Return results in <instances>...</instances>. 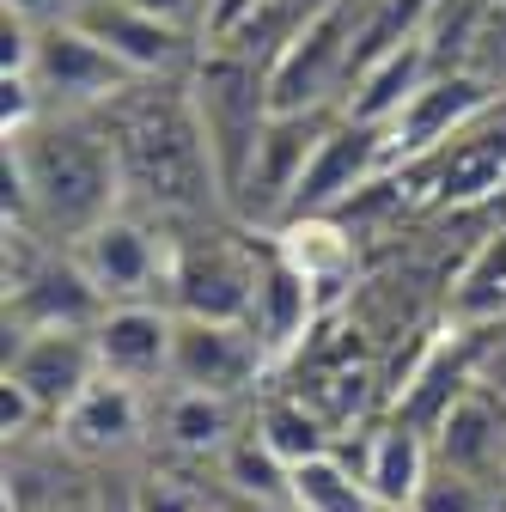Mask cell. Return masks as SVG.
Wrapping results in <instances>:
<instances>
[{"instance_id": "obj_1", "label": "cell", "mask_w": 506, "mask_h": 512, "mask_svg": "<svg viewBox=\"0 0 506 512\" xmlns=\"http://www.w3.org/2000/svg\"><path fill=\"white\" fill-rule=\"evenodd\" d=\"M7 141L25 165L31 232L80 244L92 226L122 214L129 177H122V159H116L104 116H43L25 135H7Z\"/></svg>"}, {"instance_id": "obj_2", "label": "cell", "mask_w": 506, "mask_h": 512, "mask_svg": "<svg viewBox=\"0 0 506 512\" xmlns=\"http://www.w3.org/2000/svg\"><path fill=\"white\" fill-rule=\"evenodd\" d=\"M104 128L116 141L129 196H141L159 214H196L226 202L220 177L208 159V141L189 110V92H159V86H135L122 104L104 110Z\"/></svg>"}, {"instance_id": "obj_3", "label": "cell", "mask_w": 506, "mask_h": 512, "mask_svg": "<svg viewBox=\"0 0 506 512\" xmlns=\"http://www.w3.org/2000/svg\"><path fill=\"white\" fill-rule=\"evenodd\" d=\"M189 110H196V128H202L214 177H220V196L232 208L250 159H257L263 128H269V74L250 55L208 49L196 68H189Z\"/></svg>"}, {"instance_id": "obj_4", "label": "cell", "mask_w": 506, "mask_h": 512, "mask_svg": "<svg viewBox=\"0 0 506 512\" xmlns=\"http://www.w3.org/2000/svg\"><path fill=\"white\" fill-rule=\"evenodd\" d=\"M366 7H372V0H324V7H311L293 25V37L275 49V61H263V74H269V116L330 110L336 86H348V55H354V37L366 25Z\"/></svg>"}, {"instance_id": "obj_5", "label": "cell", "mask_w": 506, "mask_h": 512, "mask_svg": "<svg viewBox=\"0 0 506 512\" xmlns=\"http://www.w3.org/2000/svg\"><path fill=\"white\" fill-rule=\"evenodd\" d=\"M31 86L43 98V116H104L141 80L122 68L98 37H86L74 19H49V25H37Z\"/></svg>"}, {"instance_id": "obj_6", "label": "cell", "mask_w": 506, "mask_h": 512, "mask_svg": "<svg viewBox=\"0 0 506 512\" xmlns=\"http://www.w3.org/2000/svg\"><path fill=\"white\" fill-rule=\"evenodd\" d=\"M500 86L476 68H439L403 110L397 122H385V171H415L427 159H439L458 135H470V128L494 110Z\"/></svg>"}, {"instance_id": "obj_7", "label": "cell", "mask_w": 506, "mask_h": 512, "mask_svg": "<svg viewBox=\"0 0 506 512\" xmlns=\"http://www.w3.org/2000/svg\"><path fill=\"white\" fill-rule=\"evenodd\" d=\"M171 256L177 250L135 214H110L74 244V263L92 275V287L110 305H159L153 293L171 299Z\"/></svg>"}, {"instance_id": "obj_8", "label": "cell", "mask_w": 506, "mask_h": 512, "mask_svg": "<svg viewBox=\"0 0 506 512\" xmlns=\"http://www.w3.org/2000/svg\"><path fill=\"white\" fill-rule=\"evenodd\" d=\"M275 354L250 324H202L177 317V348H171V391H202V397H250L263 384Z\"/></svg>"}, {"instance_id": "obj_9", "label": "cell", "mask_w": 506, "mask_h": 512, "mask_svg": "<svg viewBox=\"0 0 506 512\" xmlns=\"http://www.w3.org/2000/svg\"><path fill=\"white\" fill-rule=\"evenodd\" d=\"M336 116H342V110L269 116L263 141H257V159H250V171H244V189H238V202H232V214H238L244 226H263V232H275V226L287 220L293 189H299V177H305L311 153H318V141L330 135V122H336Z\"/></svg>"}, {"instance_id": "obj_10", "label": "cell", "mask_w": 506, "mask_h": 512, "mask_svg": "<svg viewBox=\"0 0 506 512\" xmlns=\"http://www.w3.org/2000/svg\"><path fill=\"white\" fill-rule=\"evenodd\" d=\"M257 299V250H238L226 238L208 244H177L171 256V311L202 317V324H250Z\"/></svg>"}, {"instance_id": "obj_11", "label": "cell", "mask_w": 506, "mask_h": 512, "mask_svg": "<svg viewBox=\"0 0 506 512\" xmlns=\"http://www.w3.org/2000/svg\"><path fill=\"white\" fill-rule=\"evenodd\" d=\"M372 177H385V128H366V122H348L336 116L330 135L311 153L293 202H287V220H324V214H342ZM281 220V226H287Z\"/></svg>"}, {"instance_id": "obj_12", "label": "cell", "mask_w": 506, "mask_h": 512, "mask_svg": "<svg viewBox=\"0 0 506 512\" xmlns=\"http://www.w3.org/2000/svg\"><path fill=\"white\" fill-rule=\"evenodd\" d=\"M7 378L19 384L43 415L61 421L104 378L92 330H13V342H7Z\"/></svg>"}, {"instance_id": "obj_13", "label": "cell", "mask_w": 506, "mask_h": 512, "mask_svg": "<svg viewBox=\"0 0 506 512\" xmlns=\"http://www.w3.org/2000/svg\"><path fill=\"white\" fill-rule=\"evenodd\" d=\"M61 19H74L86 37H98L135 80H171L189 68V37L135 7H122V0H74Z\"/></svg>"}, {"instance_id": "obj_14", "label": "cell", "mask_w": 506, "mask_h": 512, "mask_svg": "<svg viewBox=\"0 0 506 512\" xmlns=\"http://www.w3.org/2000/svg\"><path fill=\"white\" fill-rule=\"evenodd\" d=\"M98 372L116 384H171V348H177V311L171 305H110L92 330Z\"/></svg>"}, {"instance_id": "obj_15", "label": "cell", "mask_w": 506, "mask_h": 512, "mask_svg": "<svg viewBox=\"0 0 506 512\" xmlns=\"http://www.w3.org/2000/svg\"><path fill=\"white\" fill-rule=\"evenodd\" d=\"M110 299L92 287V275L74 256H43L37 269L7 281V324L19 330H98Z\"/></svg>"}, {"instance_id": "obj_16", "label": "cell", "mask_w": 506, "mask_h": 512, "mask_svg": "<svg viewBox=\"0 0 506 512\" xmlns=\"http://www.w3.org/2000/svg\"><path fill=\"white\" fill-rule=\"evenodd\" d=\"M318 324H324V311H318L311 281L275 250V238H263V250H257V299H250V330L263 336V348L275 360H299Z\"/></svg>"}, {"instance_id": "obj_17", "label": "cell", "mask_w": 506, "mask_h": 512, "mask_svg": "<svg viewBox=\"0 0 506 512\" xmlns=\"http://www.w3.org/2000/svg\"><path fill=\"white\" fill-rule=\"evenodd\" d=\"M433 464L494 488L506 476V397H494L488 384H470L433 433Z\"/></svg>"}, {"instance_id": "obj_18", "label": "cell", "mask_w": 506, "mask_h": 512, "mask_svg": "<svg viewBox=\"0 0 506 512\" xmlns=\"http://www.w3.org/2000/svg\"><path fill=\"white\" fill-rule=\"evenodd\" d=\"M427 196L439 208H482L506 196V116L458 135L439 159H427Z\"/></svg>"}, {"instance_id": "obj_19", "label": "cell", "mask_w": 506, "mask_h": 512, "mask_svg": "<svg viewBox=\"0 0 506 512\" xmlns=\"http://www.w3.org/2000/svg\"><path fill=\"white\" fill-rule=\"evenodd\" d=\"M275 238V250L287 256V263L311 281V293H318V311L330 317L336 311V293L354 281V232L342 226V220H287V226H275L269 232Z\"/></svg>"}, {"instance_id": "obj_20", "label": "cell", "mask_w": 506, "mask_h": 512, "mask_svg": "<svg viewBox=\"0 0 506 512\" xmlns=\"http://www.w3.org/2000/svg\"><path fill=\"white\" fill-rule=\"evenodd\" d=\"M360 476L372 488L378 506L391 512H415L427 476H433V439L403 427V421H385L378 433H366V458H360Z\"/></svg>"}, {"instance_id": "obj_21", "label": "cell", "mask_w": 506, "mask_h": 512, "mask_svg": "<svg viewBox=\"0 0 506 512\" xmlns=\"http://www.w3.org/2000/svg\"><path fill=\"white\" fill-rule=\"evenodd\" d=\"M141 439V391L135 384H116V378H98L92 391L61 415V445L80 458H116Z\"/></svg>"}, {"instance_id": "obj_22", "label": "cell", "mask_w": 506, "mask_h": 512, "mask_svg": "<svg viewBox=\"0 0 506 512\" xmlns=\"http://www.w3.org/2000/svg\"><path fill=\"white\" fill-rule=\"evenodd\" d=\"M439 74V55H433V43L421 37V43H409V49H397L391 61H378L372 74H360L348 92H342V116L348 122H366V128H385V122H397V110L427 86Z\"/></svg>"}, {"instance_id": "obj_23", "label": "cell", "mask_w": 506, "mask_h": 512, "mask_svg": "<svg viewBox=\"0 0 506 512\" xmlns=\"http://www.w3.org/2000/svg\"><path fill=\"white\" fill-rule=\"evenodd\" d=\"M446 324L452 330H488L506 324V226H494L488 238H476V250L464 256V269L446 287Z\"/></svg>"}, {"instance_id": "obj_24", "label": "cell", "mask_w": 506, "mask_h": 512, "mask_svg": "<svg viewBox=\"0 0 506 512\" xmlns=\"http://www.w3.org/2000/svg\"><path fill=\"white\" fill-rule=\"evenodd\" d=\"M250 433H257L287 470H299V464H311V458H330V452H336V427H330L318 409H311V397H299V391L263 397V403H257V421H250Z\"/></svg>"}, {"instance_id": "obj_25", "label": "cell", "mask_w": 506, "mask_h": 512, "mask_svg": "<svg viewBox=\"0 0 506 512\" xmlns=\"http://www.w3.org/2000/svg\"><path fill=\"white\" fill-rule=\"evenodd\" d=\"M159 439L183 458H220L238 439V409L226 397H202V391H171L159 409Z\"/></svg>"}, {"instance_id": "obj_26", "label": "cell", "mask_w": 506, "mask_h": 512, "mask_svg": "<svg viewBox=\"0 0 506 512\" xmlns=\"http://www.w3.org/2000/svg\"><path fill=\"white\" fill-rule=\"evenodd\" d=\"M372 488L354 464H342L336 452L330 458H311L287 476V512H372Z\"/></svg>"}, {"instance_id": "obj_27", "label": "cell", "mask_w": 506, "mask_h": 512, "mask_svg": "<svg viewBox=\"0 0 506 512\" xmlns=\"http://www.w3.org/2000/svg\"><path fill=\"white\" fill-rule=\"evenodd\" d=\"M220 476H226V488L238 494V500H250V506H287V464L269 452V445L257 439V433H238L226 452H220Z\"/></svg>"}, {"instance_id": "obj_28", "label": "cell", "mask_w": 506, "mask_h": 512, "mask_svg": "<svg viewBox=\"0 0 506 512\" xmlns=\"http://www.w3.org/2000/svg\"><path fill=\"white\" fill-rule=\"evenodd\" d=\"M305 397V391H299ZM311 409H318L330 427H354L372 409V366L348 360V366H318L311 372Z\"/></svg>"}, {"instance_id": "obj_29", "label": "cell", "mask_w": 506, "mask_h": 512, "mask_svg": "<svg viewBox=\"0 0 506 512\" xmlns=\"http://www.w3.org/2000/svg\"><path fill=\"white\" fill-rule=\"evenodd\" d=\"M494 506H500V500H494L488 482L452 476V470H439V464H433V476H427V488H421V500H415V512H494Z\"/></svg>"}, {"instance_id": "obj_30", "label": "cell", "mask_w": 506, "mask_h": 512, "mask_svg": "<svg viewBox=\"0 0 506 512\" xmlns=\"http://www.w3.org/2000/svg\"><path fill=\"white\" fill-rule=\"evenodd\" d=\"M129 494H135V512H208L202 488H189V482L171 476V470H147Z\"/></svg>"}, {"instance_id": "obj_31", "label": "cell", "mask_w": 506, "mask_h": 512, "mask_svg": "<svg viewBox=\"0 0 506 512\" xmlns=\"http://www.w3.org/2000/svg\"><path fill=\"white\" fill-rule=\"evenodd\" d=\"M31 61H37V25L19 13H0V80L31 74Z\"/></svg>"}, {"instance_id": "obj_32", "label": "cell", "mask_w": 506, "mask_h": 512, "mask_svg": "<svg viewBox=\"0 0 506 512\" xmlns=\"http://www.w3.org/2000/svg\"><path fill=\"white\" fill-rule=\"evenodd\" d=\"M464 68H476L494 86H506V0H500V13L476 31V61H464Z\"/></svg>"}, {"instance_id": "obj_33", "label": "cell", "mask_w": 506, "mask_h": 512, "mask_svg": "<svg viewBox=\"0 0 506 512\" xmlns=\"http://www.w3.org/2000/svg\"><path fill=\"white\" fill-rule=\"evenodd\" d=\"M37 421H43V409L19 391L13 378H0V433H7V445H13V439H25Z\"/></svg>"}, {"instance_id": "obj_34", "label": "cell", "mask_w": 506, "mask_h": 512, "mask_svg": "<svg viewBox=\"0 0 506 512\" xmlns=\"http://www.w3.org/2000/svg\"><path fill=\"white\" fill-rule=\"evenodd\" d=\"M122 7H135V13H147V19H159V25L183 31L189 19L202 13V0H122Z\"/></svg>"}, {"instance_id": "obj_35", "label": "cell", "mask_w": 506, "mask_h": 512, "mask_svg": "<svg viewBox=\"0 0 506 512\" xmlns=\"http://www.w3.org/2000/svg\"><path fill=\"white\" fill-rule=\"evenodd\" d=\"M55 7H61V0H0V13H19V19H31V25H49Z\"/></svg>"}, {"instance_id": "obj_36", "label": "cell", "mask_w": 506, "mask_h": 512, "mask_svg": "<svg viewBox=\"0 0 506 512\" xmlns=\"http://www.w3.org/2000/svg\"><path fill=\"white\" fill-rule=\"evenodd\" d=\"M92 512H135V494H129V488H122V494H98Z\"/></svg>"}, {"instance_id": "obj_37", "label": "cell", "mask_w": 506, "mask_h": 512, "mask_svg": "<svg viewBox=\"0 0 506 512\" xmlns=\"http://www.w3.org/2000/svg\"><path fill=\"white\" fill-rule=\"evenodd\" d=\"M250 512H281V506H250Z\"/></svg>"}, {"instance_id": "obj_38", "label": "cell", "mask_w": 506, "mask_h": 512, "mask_svg": "<svg viewBox=\"0 0 506 512\" xmlns=\"http://www.w3.org/2000/svg\"><path fill=\"white\" fill-rule=\"evenodd\" d=\"M372 512H391V506H372Z\"/></svg>"}]
</instances>
